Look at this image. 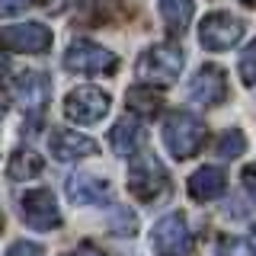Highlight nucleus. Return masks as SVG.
Returning a JSON list of instances; mask_svg holds the SVG:
<instances>
[{"mask_svg": "<svg viewBox=\"0 0 256 256\" xmlns=\"http://www.w3.org/2000/svg\"><path fill=\"white\" fill-rule=\"evenodd\" d=\"M205 134H208L205 122L196 118L186 109H176V112H170V116L164 118V144L176 160L196 157L198 148L205 144Z\"/></svg>", "mask_w": 256, "mask_h": 256, "instance_id": "nucleus-1", "label": "nucleus"}, {"mask_svg": "<svg viewBox=\"0 0 256 256\" xmlns=\"http://www.w3.org/2000/svg\"><path fill=\"white\" fill-rule=\"evenodd\" d=\"M182 64H186V54H182L180 45L166 42V45H150L148 52L141 54L138 61V77L150 86H160V84H173L176 77L182 74Z\"/></svg>", "mask_w": 256, "mask_h": 256, "instance_id": "nucleus-2", "label": "nucleus"}, {"mask_svg": "<svg viewBox=\"0 0 256 256\" xmlns=\"http://www.w3.org/2000/svg\"><path fill=\"white\" fill-rule=\"evenodd\" d=\"M128 192L138 202H154V198L170 192V176L154 154H144L141 160H134L132 173H128Z\"/></svg>", "mask_w": 256, "mask_h": 256, "instance_id": "nucleus-3", "label": "nucleus"}, {"mask_svg": "<svg viewBox=\"0 0 256 256\" xmlns=\"http://www.w3.org/2000/svg\"><path fill=\"white\" fill-rule=\"evenodd\" d=\"M244 20H237L234 13H208L202 20V26H198V42H202L205 52H230L240 38H244Z\"/></svg>", "mask_w": 256, "mask_h": 256, "instance_id": "nucleus-4", "label": "nucleus"}, {"mask_svg": "<svg viewBox=\"0 0 256 256\" xmlns=\"http://www.w3.org/2000/svg\"><path fill=\"white\" fill-rule=\"evenodd\" d=\"M109 112V96L100 86H77L64 96V116L77 125H96Z\"/></svg>", "mask_w": 256, "mask_h": 256, "instance_id": "nucleus-5", "label": "nucleus"}, {"mask_svg": "<svg viewBox=\"0 0 256 256\" xmlns=\"http://www.w3.org/2000/svg\"><path fill=\"white\" fill-rule=\"evenodd\" d=\"M116 54L96 42H86V38L70 42L64 52V68L70 74H106V70H116Z\"/></svg>", "mask_w": 256, "mask_h": 256, "instance_id": "nucleus-6", "label": "nucleus"}, {"mask_svg": "<svg viewBox=\"0 0 256 256\" xmlns=\"http://www.w3.org/2000/svg\"><path fill=\"white\" fill-rule=\"evenodd\" d=\"M154 250L157 256H192V234L186 214L170 212L154 224Z\"/></svg>", "mask_w": 256, "mask_h": 256, "instance_id": "nucleus-7", "label": "nucleus"}, {"mask_svg": "<svg viewBox=\"0 0 256 256\" xmlns=\"http://www.w3.org/2000/svg\"><path fill=\"white\" fill-rule=\"evenodd\" d=\"M0 42L20 54H42L52 45V29L42 22H16V26L0 29Z\"/></svg>", "mask_w": 256, "mask_h": 256, "instance_id": "nucleus-8", "label": "nucleus"}, {"mask_svg": "<svg viewBox=\"0 0 256 256\" xmlns=\"http://www.w3.org/2000/svg\"><path fill=\"white\" fill-rule=\"evenodd\" d=\"M189 100L198 106H221L228 100V77L224 68L218 64H205L198 68V74L189 80Z\"/></svg>", "mask_w": 256, "mask_h": 256, "instance_id": "nucleus-9", "label": "nucleus"}, {"mask_svg": "<svg viewBox=\"0 0 256 256\" xmlns=\"http://www.w3.org/2000/svg\"><path fill=\"white\" fill-rule=\"evenodd\" d=\"M22 221L32 230H54L61 224L58 202H54L52 189H32L22 196Z\"/></svg>", "mask_w": 256, "mask_h": 256, "instance_id": "nucleus-10", "label": "nucleus"}, {"mask_svg": "<svg viewBox=\"0 0 256 256\" xmlns=\"http://www.w3.org/2000/svg\"><path fill=\"white\" fill-rule=\"evenodd\" d=\"M68 198L74 205H102L112 198V186L100 176L90 173H74L68 180Z\"/></svg>", "mask_w": 256, "mask_h": 256, "instance_id": "nucleus-11", "label": "nucleus"}, {"mask_svg": "<svg viewBox=\"0 0 256 256\" xmlns=\"http://www.w3.org/2000/svg\"><path fill=\"white\" fill-rule=\"evenodd\" d=\"M48 148H52V154L58 157V160H64V164L80 160V157H93L96 150H100L93 138H84V134L70 132V128H58V132H52Z\"/></svg>", "mask_w": 256, "mask_h": 256, "instance_id": "nucleus-12", "label": "nucleus"}, {"mask_svg": "<svg viewBox=\"0 0 256 256\" xmlns=\"http://www.w3.org/2000/svg\"><path fill=\"white\" fill-rule=\"evenodd\" d=\"M224 189H228V176L221 166H198L189 176V196L196 202H212V198L224 196Z\"/></svg>", "mask_w": 256, "mask_h": 256, "instance_id": "nucleus-13", "label": "nucleus"}, {"mask_svg": "<svg viewBox=\"0 0 256 256\" xmlns=\"http://www.w3.org/2000/svg\"><path fill=\"white\" fill-rule=\"evenodd\" d=\"M157 10L160 20L170 36H182L192 22V13H196V4L192 0H157Z\"/></svg>", "mask_w": 256, "mask_h": 256, "instance_id": "nucleus-14", "label": "nucleus"}, {"mask_svg": "<svg viewBox=\"0 0 256 256\" xmlns=\"http://www.w3.org/2000/svg\"><path fill=\"white\" fill-rule=\"evenodd\" d=\"M16 100H20L26 109L42 112L45 102H48V80H45V74H22L20 80H16Z\"/></svg>", "mask_w": 256, "mask_h": 256, "instance_id": "nucleus-15", "label": "nucleus"}, {"mask_svg": "<svg viewBox=\"0 0 256 256\" xmlns=\"http://www.w3.org/2000/svg\"><path fill=\"white\" fill-rule=\"evenodd\" d=\"M109 144H112V150H116L118 157L134 154V148L141 144V122L132 118V116L118 118V122L112 125V132H109Z\"/></svg>", "mask_w": 256, "mask_h": 256, "instance_id": "nucleus-16", "label": "nucleus"}, {"mask_svg": "<svg viewBox=\"0 0 256 256\" xmlns=\"http://www.w3.org/2000/svg\"><path fill=\"white\" fill-rule=\"evenodd\" d=\"M42 157L36 154V150H29V148H20L16 154L6 160V176L16 182H22V180H32V176H38L42 173Z\"/></svg>", "mask_w": 256, "mask_h": 256, "instance_id": "nucleus-17", "label": "nucleus"}, {"mask_svg": "<svg viewBox=\"0 0 256 256\" xmlns=\"http://www.w3.org/2000/svg\"><path fill=\"white\" fill-rule=\"evenodd\" d=\"M128 106L134 112H141V116H154L160 109V93L154 86H132L128 90Z\"/></svg>", "mask_w": 256, "mask_h": 256, "instance_id": "nucleus-18", "label": "nucleus"}, {"mask_svg": "<svg viewBox=\"0 0 256 256\" xmlns=\"http://www.w3.org/2000/svg\"><path fill=\"white\" fill-rule=\"evenodd\" d=\"M246 150V138L240 128H228V132L218 138V144H214V154H218L221 160H234Z\"/></svg>", "mask_w": 256, "mask_h": 256, "instance_id": "nucleus-19", "label": "nucleus"}, {"mask_svg": "<svg viewBox=\"0 0 256 256\" xmlns=\"http://www.w3.org/2000/svg\"><path fill=\"white\" fill-rule=\"evenodd\" d=\"M237 70H240V80H244L246 86L256 84V42H250L240 52V61H237Z\"/></svg>", "mask_w": 256, "mask_h": 256, "instance_id": "nucleus-20", "label": "nucleus"}, {"mask_svg": "<svg viewBox=\"0 0 256 256\" xmlns=\"http://www.w3.org/2000/svg\"><path fill=\"white\" fill-rule=\"evenodd\" d=\"M221 256H256V253L244 244V240L230 237V240H224V244H221Z\"/></svg>", "mask_w": 256, "mask_h": 256, "instance_id": "nucleus-21", "label": "nucleus"}, {"mask_svg": "<svg viewBox=\"0 0 256 256\" xmlns=\"http://www.w3.org/2000/svg\"><path fill=\"white\" fill-rule=\"evenodd\" d=\"M6 256H45V253H42V246H38V244L20 240V244H13L10 250H6Z\"/></svg>", "mask_w": 256, "mask_h": 256, "instance_id": "nucleus-22", "label": "nucleus"}, {"mask_svg": "<svg viewBox=\"0 0 256 256\" xmlns=\"http://www.w3.org/2000/svg\"><path fill=\"white\" fill-rule=\"evenodd\" d=\"M240 182H244L246 196L256 202V164H246V166H244V173H240Z\"/></svg>", "mask_w": 256, "mask_h": 256, "instance_id": "nucleus-23", "label": "nucleus"}, {"mask_svg": "<svg viewBox=\"0 0 256 256\" xmlns=\"http://www.w3.org/2000/svg\"><path fill=\"white\" fill-rule=\"evenodd\" d=\"M32 0H0V16H13V13H22Z\"/></svg>", "mask_w": 256, "mask_h": 256, "instance_id": "nucleus-24", "label": "nucleus"}, {"mask_svg": "<svg viewBox=\"0 0 256 256\" xmlns=\"http://www.w3.org/2000/svg\"><path fill=\"white\" fill-rule=\"evenodd\" d=\"M74 256H106V253H102L96 244H90V240H86V244H80L77 250H74Z\"/></svg>", "mask_w": 256, "mask_h": 256, "instance_id": "nucleus-25", "label": "nucleus"}, {"mask_svg": "<svg viewBox=\"0 0 256 256\" xmlns=\"http://www.w3.org/2000/svg\"><path fill=\"white\" fill-rule=\"evenodd\" d=\"M4 112H6V96L0 93V118H4Z\"/></svg>", "mask_w": 256, "mask_h": 256, "instance_id": "nucleus-26", "label": "nucleus"}, {"mask_svg": "<svg viewBox=\"0 0 256 256\" xmlns=\"http://www.w3.org/2000/svg\"><path fill=\"white\" fill-rule=\"evenodd\" d=\"M250 246H253V253H256V224H253V234H250Z\"/></svg>", "mask_w": 256, "mask_h": 256, "instance_id": "nucleus-27", "label": "nucleus"}, {"mask_svg": "<svg viewBox=\"0 0 256 256\" xmlns=\"http://www.w3.org/2000/svg\"><path fill=\"white\" fill-rule=\"evenodd\" d=\"M240 4H244V6H256V0H240Z\"/></svg>", "mask_w": 256, "mask_h": 256, "instance_id": "nucleus-28", "label": "nucleus"}, {"mask_svg": "<svg viewBox=\"0 0 256 256\" xmlns=\"http://www.w3.org/2000/svg\"><path fill=\"white\" fill-rule=\"evenodd\" d=\"M0 228H4V218H0Z\"/></svg>", "mask_w": 256, "mask_h": 256, "instance_id": "nucleus-29", "label": "nucleus"}]
</instances>
